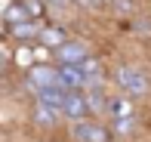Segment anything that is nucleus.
Segmentation results:
<instances>
[{"label": "nucleus", "instance_id": "9", "mask_svg": "<svg viewBox=\"0 0 151 142\" xmlns=\"http://www.w3.org/2000/svg\"><path fill=\"white\" fill-rule=\"evenodd\" d=\"M68 31L62 28L59 22H50V25H43V31H40V40L37 43H43V46H50V50H59V46H65L68 43Z\"/></svg>", "mask_w": 151, "mask_h": 142}, {"label": "nucleus", "instance_id": "3", "mask_svg": "<svg viewBox=\"0 0 151 142\" xmlns=\"http://www.w3.org/2000/svg\"><path fill=\"white\" fill-rule=\"evenodd\" d=\"M71 139L74 142H111L114 133L111 127L99 124L93 117H80V120H71Z\"/></svg>", "mask_w": 151, "mask_h": 142}, {"label": "nucleus", "instance_id": "12", "mask_svg": "<svg viewBox=\"0 0 151 142\" xmlns=\"http://www.w3.org/2000/svg\"><path fill=\"white\" fill-rule=\"evenodd\" d=\"M12 59H16L19 68H34L37 65V53H34V43H16V50H12Z\"/></svg>", "mask_w": 151, "mask_h": 142}, {"label": "nucleus", "instance_id": "11", "mask_svg": "<svg viewBox=\"0 0 151 142\" xmlns=\"http://www.w3.org/2000/svg\"><path fill=\"white\" fill-rule=\"evenodd\" d=\"M25 22H34V19L28 16V9H25L22 0L6 3V9H3V25H25Z\"/></svg>", "mask_w": 151, "mask_h": 142}, {"label": "nucleus", "instance_id": "1", "mask_svg": "<svg viewBox=\"0 0 151 142\" xmlns=\"http://www.w3.org/2000/svg\"><path fill=\"white\" fill-rule=\"evenodd\" d=\"M111 80H114V86H117V93H123V96H129V99H145L151 93L148 74L142 68H136V65H120Z\"/></svg>", "mask_w": 151, "mask_h": 142}, {"label": "nucleus", "instance_id": "8", "mask_svg": "<svg viewBox=\"0 0 151 142\" xmlns=\"http://www.w3.org/2000/svg\"><path fill=\"white\" fill-rule=\"evenodd\" d=\"M59 77H62V86H65L68 93L86 90V84H90V77L83 74L80 65H59Z\"/></svg>", "mask_w": 151, "mask_h": 142}, {"label": "nucleus", "instance_id": "15", "mask_svg": "<svg viewBox=\"0 0 151 142\" xmlns=\"http://www.w3.org/2000/svg\"><path fill=\"white\" fill-rule=\"evenodd\" d=\"M25 9H28V16L34 19V22H43L46 16H50V3L46 0H22Z\"/></svg>", "mask_w": 151, "mask_h": 142}, {"label": "nucleus", "instance_id": "7", "mask_svg": "<svg viewBox=\"0 0 151 142\" xmlns=\"http://www.w3.org/2000/svg\"><path fill=\"white\" fill-rule=\"evenodd\" d=\"M62 114H65V120L93 117V114H90V105H86V93H83V90H74V93H68V99H65V108H62Z\"/></svg>", "mask_w": 151, "mask_h": 142}, {"label": "nucleus", "instance_id": "16", "mask_svg": "<svg viewBox=\"0 0 151 142\" xmlns=\"http://www.w3.org/2000/svg\"><path fill=\"white\" fill-rule=\"evenodd\" d=\"M46 3H50V16H52V12H59V9H77L74 0H46Z\"/></svg>", "mask_w": 151, "mask_h": 142}, {"label": "nucleus", "instance_id": "2", "mask_svg": "<svg viewBox=\"0 0 151 142\" xmlns=\"http://www.w3.org/2000/svg\"><path fill=\"white\" fill-rule=\"evenodd\" d=\"M22 86L31 96H37L40 90H50V86H62L59 65H34V68H28L22 77Z\"/></svg>", "mask_w": 151, "mask_h": 142}, {"label": "nucleus", "instance_id": "6", "mask_svg": "<svg viewBox=\"0 0 151 142\" xmlns=\"http://www.w3.org/2000/svg\"><path fill=\"white\" fill-rule=\"evenodd\" d=\"M86 56H93L86 43H80V40H68L65 46L56 50V65H80Z\"/></svg>", "mask_w": 151, "mask_h": 142}, {"label": "nucleus", "instance_id": "5", "mask_svg": "<svg viewBox=\"0 0 151 142\" xmlns=\"http://www.w3.org/2000/svg\"><path fill=\"white\" fill-rule=\"evenodd\" d=\"M62 120H65V114L56 111V108L43 105V102H34L31 108V124L37 127V130H52V127H59Z\"/></svg>", "mask_w": 151, "mask_h": 142}, {"label": "nucleus", "instance_id": "10", "mask_svg": "<svg viewBox=\"0 0 151 142\" xmlns=\"http://www.w3.org/2000/svg\"><path fill=\"white\" fill-rule=\"evenodd\" d=\"M108 114H111V117H133V114H136V105H133L129 96L114 93V96H108Z\"/></svg>", "mask_w": 151, "mask_h": 142}, {"label": "nucleus", "instance_id": "4", "mask_svg": "<svg viewBox=\"0 0 151 142\" xmlns=\"http://www.w3.org/2000/svg\"><path fill=\"white\" fill-rule=\"evenodd\" d=\"M46 22H25V25H3V37L12 43H37Z\"/></svg>", "mask_w": 151, "mask_h": 142}, {"label": "nucleus", "instance_id": "13", "mask_svg": "<svg viewBox=\"0 0 151 142\" xmlns=\"http://www.w3.org/2000/svg\"><path fill=\"white\" fill-rule=\"evenodd\" d=\"M80 68H83V74L90 80H102L105 77V62H102L99 56H86L83 62H80Z\"/></svg>", "mask_w": 151, "mask_h": 142}, {"label": "nucleus", "instance_id": "14", "mask_svg": "<svg viewBox=\"0 0 151 142\" xmlns=\"http://www.w3.org/2000/svg\"><path fill=\"white\" fill-rule=\"evenodd\" d=\"M133 130H136V114H133V117H111V133L117 139L133 136Z\"/></svg>", "mask_w": 151, "mask_h": 142}]
</instances>
